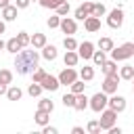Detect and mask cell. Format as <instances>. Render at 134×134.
<instances>
[{
    "label": "cell",
    "mask_w": 134,
    "mask_h": 134,
    "mask_svg": "<svg viewBox=\"0 0 134 134\" xmlns=\"http://www.w3.org/2000/svg\"><path fill=\"white\" fill-rule=\"evenodd\" d=\"M15 67H17V73H21V75L34 73V69L38 67V52L36 50H21L15 59Z\"/></svg>",
    "instance_id": "obj_1"
},
{
    "label": "cell",
    "mask_w": 134,
    "mask_h": 134,
    "mask_svg": "<svg viewBox=\"0 0 134 134\" xmlns=\"http://www.w3.org/2000/svg\"><path fill=\"white\" fill-rule=\"evenodd\" d=\"M130 57H134V42H126L119 48L111 50V59H115V61H126Z\"/></svg>",
    "instance_id": "obj_2"
},
{
    "label": "cell",
    "mask_w": 134,
    "mask_h": 134,
    "mask_svg": "<svg viewBox=\"0 0 134 134\" xmlns=\"http://www.w3.org/2000/svg\"><path fill=\"white\" fill-rule=\"evenodd\" d=\"M107 103H109V98H107V92H96L92 98H90V109L92 111H96V113H100L105 107H107Z\"/></svg>",
    "instance_id": "obj_3"
},
{
    "label": "cell",
    "mask_w": 134,
    "mask_h": 134,
    "mask_svg": "<svg viewBox=\"0 0 134 134\" xmlns=\"http://www.w3.org/2000/svg\"><path fill=\"white\" fill-rule=\"evenodd\" d=\"M119 80H121V77H119L117 73H109V75H105V82H103V92H107V94L117 92Z\"/></svg>",
    "instance_id": "obj_4"
},
{
    "label": "cell",
    "mask_w": 134,
    "mask_h": 134,
    "mask_svg": "<svg viewBox=\"0 0 134 134\" xmlns=\"http://www.w3.org/2000/svg\"><path fill=\"white\" fill-rule=\"evenodd\" d=\"M115 119H117V111L113 109H103L100 111V130H109L111 126H115Z\"/></svg>",
    "instance_id": "obj_5"
},
{
    "label": "cell",
    "mask_w": 134,
    "mask_h": 134,
    "mask_svg": "<svg viewBox=\"0 0 134 134\" xmlns=\"http://www.w3.org/2000/svg\"><path fill=\"white\" fill-rule=\"evenodd\" d=\"M107 25L113 27V29H119L124 25V10L121 8H113L109 13V17H107Z\"/></svg>",
    "instance_id": "obj_6"
},
{
    "label": "cell",
    "mask_w": 134,
    "mask_h": 134,
    "mask_svg": "<svg viewBox=\"0 0 134 134\" xmlns=\"http://www.w3.org/2000/svg\"><path fill=\"white\" fill-rule=\"evenodd\" d=\"M75 80H77V71H75L73 67H67V69H63V71L59 73V82H61L63 86H71Z\"/></svg>",
    "instance_id": "obj_7"
},
{
    "label": "cell",
    "mask_w": 134,
    "mask_h": 134,
    "mask_svg": "<svg viewBox=\"0 0 134 134\" xmlns=\"http://www.w3.org/2000/svg\"><path fill=\"white\" fill-rule=\"evenodd\" d=\"M92 8H94V4H92V2H84L82 6H77V8H75V19L86 21V19L92 15Z\"/></svg>",
    "instance_id": "obj_8"
},
{
    "label": "cell",
    "mask_w": 134,
    "mask_h": 134,
    "mask_svg": "<svg viewBox=\"0 0 134 134\" xmlns=\"http://www.w3.org/2000/svg\"><path fill=\"white\" fill-rule=\"evenodd\" d=\"M77 54H80V59H92V54H94V44H92V42H82V44L77 46Z\"/></svg>",
    "instance_id": "obj_9"
},
{
    "label": "cell",
    "mask_w": 134,
    "mask_h": 134,
    "mask_svg": "<svg viewBox=\"0 0 134 134\" xmlns=\"http://www.w3.org/2000/svg\"><path fill=\"white\" fill-rule=\"evenodd\" d=\"M59 27H61V31H63V34L71 36V34H75V29H77V23H75L73 19H67V17H63Z\"/></svg>",
    "instance_id": "obj_10"
},
{
    "label": "cell",
    "mask_w": 134,
    "mask_h": 134,
    "mask_svg": "<svg viewBox=\"0 0 134 134\" xmlns=\"http://www.w3.org/2000/svg\"><path fill=\"white\" fill-rule=\"evenodd\" d=\"M40 84H42V88H44V90H50V92H54V90L61 86L59 77H52V75H48V73L44 75V80H42Z\"/></svg>",
    "instance_id": "obj_11"
},
{
    "label": "cell",
    "mask_w": 134,
    "mask_h": 134,
    "mask_svg": "<svg viewBox=\"0 0 134 134\" xmlns=\"http://www.w3.org/2000/svg\"><path fill=\"white\" fill-rule=\"evenodd\" d=\"M107 105H109V109H113V111L121 113V111L126 109V98L115 94V96H111V98H109V103H107Z\"/></svg>",
    "instance_id": "obj_12"
},
{
    "label": "cell",
    "mask_w": 134,
    "mask_h": 134,
    "mask_svg": "<svg viewBox=\"0 0 134 134\" xmlns=\"http://www.w3.org/2000/svg\"><path fill=\"white\" fill-rule=\"evenodd\" d=\"M84 27H86V31H98V29H100V17L90 15V17L84 21Z\"/></svg>",
    "instance_id": "obj_13"
},
{
    "label": "cell",
    "mask_w": 134,
    "mask_h": 134,
    "mask_svg": "<svg viewBox=\"0 0 134 134\" xmlns=\"http://www.w3.org/2000/svg\"><path fill=\"white\" fill-rule=\"evenodd\" d=\"M88 105H90V98H86V94H84V92L75 94V105H73V109H75V111H84Z\"/></svg>",
    "instance_id": "obj_14"
},
{
    "label": "cell",
    "mask_w": 134,
    "mask_h": 134,
    "mask_svg": "<svg viewBox=\"0 0 134 134\" xmlns=\"http://www.w3.org/2000/svg\"><path fill=\"white\" fill-rule=\"evenodd\" d=\"M2 19H4V21H15V19H17V6L6 4V6L2 8Z\"/></svg>",
    "instance_id": "obj_15"
},
{
    "label": "cell",
    "mask_w": 134,
    "mask_h": 134,
    "mask_svg": "<svg viewBox=\"0 0 134 134\" xmlns=\"http://www.w3.org/2000/svg\"><path fill=\"white\" fill-rule=\"evenodd\" d=\"M63 61H65V65H67V67H75V65H77V61H80V54H77L75 50H67V52H65V57H63Z\"/></svg>",
    "instance_id": "obj_16"
},
{
    "label": "cell",
    "mask_w": 134,
    "mask_h": 134,
    "mask_svg": "<svg viewBox=\"0 0 134 134\" xmlns=\"http://www.w3.org/2000/svg\"><path fill=\"white\" fill-rule=\"evenodd\" d=\"M31 46H34V48H44V46H46V36L40 34V31H36V34L31 36Z\"/></svg>",
    "instance_id": "obj_17"
},
{
    "label": "cell",
    "mask_w": 134,
    "mask_h": 134,
    "mask_svg": "<svg viewBox=\"0 0 134 134\" xmlns=\"http://www.w3.org/2000/svg\"><path fill=\"white\" fill-rule=\"evenodd\" d=\"M100 69H103V73H105V75H109V73H117V61H115V59L105 61V63L100 65Z\"/></svg>",
    "instance_id": "obj_18"
},
{
    "label": "cell",
    "mask_w": 134,
    "mask_h": 134,
    "mask_svg": "<svg viewBox=\"0 0 134 134\" xmlns=\"http://www.w3.org/2000/svg\"><path fill=\"white\" fill-rule=\"evenodd\" d=\"M6 50H8V52H13V54H17V52H21V50H23V46H21V42H19L17 38H10V40L6 42Z\"/></svg>",
    "instance_id": "obj_19"
},
{
    "label": "cell",
    "mask_w": 134,
    "mask_h": 134,
    "mask_svg": "<svg viewBox=\"0 0 134 134\" xmlns=\"http://www.w3.org/2000/svg\"><path fill=\"white\" fill-rule=\"evenodd\" d=\"M42 57H44L46 61H54V59H57V48H54L52 44H50V46L46 44V46L42 48Z\"/></svg>",
    "instance_id": "obj_20"
},
{
    "label": "cell",
    "mask_w": 134,
    "mask_h": 134,
    "mask_svg": "<svg viewBox=\"0 0 134 134\" xmlns=\"http://www.w3.org/2000/svg\"><path fill=\"white\" fill-rule=\"evenodd\" d=\"M21 94H23V92H21V88H19V86H10V88L6 90L8 100H19V98H21Z\"/></svg>",
    "instance_id": "obj_21"
},
{
    "label": "cell",
    "mask_w": 134,
    "mask_h": 134,
    "mask_svg": "<svg viewBox=\"0 0 134 134\" xmlns=\"http://www.w3.org/2000/svg\"><path fill=\"white\" fill-rule=\"evenodd\" d=\"M38 109H40V111H46V113H52V109H54V103H52L50 98H42V100L38 103Z\"/></svg>",
    "instance_id": "obj_22"
},
{
    "label": "cell",
    "mask_w": 134,
    "mask_h": 134,
    "mask_svg": "<svg viewBox=\"0 0 134 134\" xmlns=\"http://www.w3.org/2000/svg\"><path fill=\"white\" fill-rule=\"evenodd\" d=\"M119 77H121V80H132V77H134V67H132V65H124L121 71H119Z\"/></svg>",
    "instance_id": "obj_23"
},
{
    "label": "cell",
    "mask_w": 134,
    "mask_h": 134,
    "mask_svg": "<svg viewBox=\"0 0 134 134\" xmlns=\"http://www.w3.org/2000/svg\"><path fill=\"white\" fill-rule=\"evenodd\" d=\"M48 115H50V113H46V111H40V109H38V111H36V124H38V126H46V124H48V119H50Z\"/></svg>",
    "instance_id": "obj_24"
},
{
    "label": "cell",
    "mask_w": 134,
    "mask_h": 134,
    "mask_svg": "<svg viewBox=\"0 0 134 134\" xmlns=\"http://www.w3.org/2000/svg\"><path fill=\"white\" fill-rule=\"evenodd\" d=\"M80 77H82L84 82H90V80L94 77V69H92V67H88V65H86V67H82V71H80Z\"/></svg>",
    "instance_id": "obj_25"
},
{
    "label": "cell",
    "mask_w": 134,
    "mask_h": 134,
    "mask_svg": "<svg viewBox=\"0 0 134 134\" xmlns=\"http://www.w3.org/2000/svg\"><path fill=\"white\" fill-rule=\"evenodd\" d=\"M98 48L105 50V52H107V50H113V40H111V38H100V40H98Z\"/></svg>",
    "instance_id": "obj_26"
},
{
    "label": "cell",
    "mask_w": 134,
    "mask_h": 134,
    "mask_svg": "<svg viewBox=\"0 0 134 134\" xmlns=\"http://www.w3.org/2000/svg\"><path fill=\"white\" fill-rule=\"evenodd\" d=\"M42 90H44V88H42V84H40V82H31V84H29V88H27L29 96H38Z\"/></svg>",
    "instance_id": "obj_27"
},
{
    "label": "cell",
    "mask_w": 134,
    "mask_h": 134,
    "mask_svg": "<svg viewBox=\"0 0 134 134\" xmlns=\"http://www.w3.org/2000/svg\"><path fill=\"white\" fill-rule=\"evenodd\" d=\"M92 61H94L96 65H103V63L107 61V54H105V50H94V54H92Z\"/></svg>",
    "instance_id": "obj_28"
},
{
    "label": "cell",
    "mask_w": 134,
    "mask_h": 134,
    "mask_svg": "<svg viewBox=\"0 0 134 134\" xmlns=\"http://www.w3.org/2000/svg\"><path fill=\"white\" fill-rule=\"evenodd\" d=\"M17 40L21 42V46H23V48H25L27 44H31V36H27L25 31H19V34H17Z\"/></svg>",
    "instance_id": "obj_29"
},
{
    "label": "cell",
    "mask_w": 134,
    "mask_h": 134,
    "mask_svg": "<svg viewBox=\"0 0 134 134\" xmlns=\"http://www.w3.org/2000/svg\"><path fill=\"white\" fill-rule=\"evenodd\" d=\"M63 46H65V48H67V50H75V48H77V46H80V44H77V42H75V40H73V38H71V36H67V38H65V40H63Z\"/></svg>",
    "instance_id": "obj_30"
},
{
    "label": "cell",
    "mask_w": 134,
    "mask_h": 134,
    "mask_svg": "<svg viewBox=\"0 0 134 134\" xmlns=\"http://www.w3.org/2000/svg\"><path fill=\"white\" fill-rule=\"evenodd\" d=\"M46 25H48L50 29H54V27H59V25H61V15H54V17H48V21H46Z\"/></svg>",
    "instance_id": "obj_31"
},
{
    "label": "cell",
    "mask_w": 134,
    "mask_h": 134,
    "mask_svg": "<svg viewBox=\"0 0 134 134\" xmlns=\"http://www.w3.org/2000/svg\"><path fill=\"white\" fill-rule=\"evenodd\" d=\"M84 86H86V84H84V80H82V82H80V80H75V82L71 84V92H73V94H80V92H84Z\"/></svg>",
    "instance_id": "obj_32"
},
{
    "label": "cell",
    "mask_w": 134,
    "mask_h": 134,
    "mask_svg": "<svg viewBox=\"0 0 134 134\" xmlns=\"http://www.w3.org/2000/svg\"><path fill=\"white\" fill-rule=\"evenodd\" d=\"M61 100H63L65 107H73V105H75V94H73V92H71V94H65Z\"/></svg>",
    "instance_id": "obj_33"
},
{
    "label": "cell",
    "mask_w": 134,
    "mask_h": 134,
    "mask_svg": "<svg viewBox=\"0 0 134 134\" xmlns=\"http://www.w3.org/2000/svg\"><path fill=\"white\" fill-rule=\"evenodd\" d=\"M90 134H98L100 132V121H88V128H86Z\"/></svg>",
    "instance_id": "obj_34"
},
{
    "label": "cell",
    "mask_w": 134,
    "mask_h": 134,
    "mask_svg": "<svg viewBox=\"0 0 134 134\" xmlns=\"http://www.w3.org/2000/svg\"><path fill=\"white\" fill-rule=\"evenodd\" d=\"M0 80H2L4 84H10V82H13V73H10L8 69H0Z\"/></svg>",
    "instance_id": "obj_35"
},
{
    "label": "cell",
    "mask_w": 134,
    "mask_h": 134,
    "mask_svg": "<svg viewBox=\"0 0 134 134\" xmlns=\"http://www.w3.org/2000/svg\"><path fill=\"white\" fill-rule=\"evenodd\" d=\"M54 10H57V15H61V17H65V15L69 13V4H67V2H63V4H59V6L54 8Z\"/></svg>",
    "instance_id": "obj_36"
},
{
    "label": "cell",
    "mask_w": 134,
    "mask_h": 134,
    "mask_svg": "<svg viewBox=\"0 0 134 134\" xmlns=\"http://www.w3.org/2000/svg\"><path fill=\"white\" fill-rule=\"evenodd\" d=\"M92 15H94V17H103V15H105V4H100V2H98V4H94Z\"/></svg>",
    "instance_id": "obj_37"
},
{
    "label": "cell",
    "mask_w": 134,
    "mask_h": 134,
    "mask_svg": "<svg viewBox=\"0 0 134 134\" xmlns=\"http://www.w3.org/2000/svg\"><path fill=\"white\" fill-rule=\"evenodd\" d=\"M44 75H46V71H44V69H38V67L34 69V82H42V80H44Z\"/></svg>",
    "instance_id": "obj_38"
},
{
    "label": "cell",
    "mask_w": 134,
    "mask_h": 134,
    "mask_svg": "<svg viewBox=\"0 0 134 134\" xmlns=\"http://www.w3.org/2000/svg\"><path fill=\"white\" fill-rule=\"evenodd\" d=\"M40 6H44V8H57L54 0H40Z\"/></svg>",
    "instance_id": "obj_39"
},
{
    "label": "cell",
    "mask_w": 134,
    "mask_h": 134,
    "mask_svg": "<svg viewBox=\"0 0 134 134\" xmlns=\"http://www.w3.org/2000/svg\"><path fill=\"white\" fill-rule=\"evenodd\" d=\"M44 134H57V128H52V126H44Z\"/></svg>",
    "instance_id": "obj_40"
},
{
    "label": "cell",
    "mask_w": 134,
    "mask_h": 134,
    "mask_svg": "<svg viewBox=\"0 0 134 134\" xmlns=\"http://www.w3.org/2000/svg\"><path fill=\"white\" fill-rule=\"evenodd\" d=\"M29 6V0H17V8H27Z\"/></svg>",
    "instance_id": "obj_41"
},
{
    "label": "cell",
    "mask_w": 134,
    "mask_h": 134,
    "mask_svg": "<svg viewBox=\"0 0 134 134\" xmlns=\"http://www.w3.org/2000/svg\"><path fill=\"white\" fill-rule=\"evenodd\" d=\"M6 90H8V84H4V82L0 80V94H6Z\"/></svg>",
    "instance_id": "obj_42"
},
{
    "label": "cell",
    "mask_w": 134,
    "mask_h": 134,
    "mask_svg": "<svg viewBox=\"0 0 134 134\" xmlns=\"http://www.w3.org/2000/svg\"><path fill=\"white\" fill-rule=\"evenodd\" d=\"M109 132H111V134H121V128H115V126H111V128H109Z\"/></svg>",
    "instance_id": "obj_43"
},
{
    "label": "cell",
    "mask_w": 134,
    "mask_h": 134,
    "mask_svg": "<svg viewBox=\"0 0 134 134\" xmlns=\"http://www.w3.org/2000/svg\"><path fill=\"white\" fill-rule=\"evenodd\" d=\"M71 132H73V134H84V128H80V126H75V128H73Z\"/></svg>",
    "instance_id": "obj_44"
},
{
    "label": "cell",
    "mask_w": 134,
    "mask_h": 134,
    "mask_svg": "<svg viewBox=\"0 0 134 134\" xmlns=\"http://www.w3.org/2000/svg\"><path fill=\"white\" fill-rule=\"evenodd\" d=\"M4 31H6V23H4V21H0V36H2Z\"/></svg>",
    "instance_id": "obj_45"
},
{
    "label": "cell",
    "mask_w": 134,
    "mask_h": 134,
    "mask_svg": "<svg viewBox=\"0 0 134 134\" xmlns=\"http://www.w3.org/2000/svg\"><path fill=\"white\" fill-rule=\"evenodd\" d=\"M6 4H8V0H0V8H4Z\"/></svg>",
    "instance_id": "obj_46"
},
{
    "label": "cell",
    "mask_w": 134,
    "mask_h": 134,
    "mask_svg": "<svg viewBox=\"0 0 134 134\" xmlns=\"http://www.w3.org/2000/svg\"><path fill=\"white\" fill-rule=\"evenodd\" d=\"M6 48V42H2V38H0V50H4Z\"/></svg>",
    "instance_id": "obj_47"
},
{
    "label": "cell",
    "mask_w": 134,
    "mask_h": 134,
    "mask_svg": "<svg viewBox=\"0 0 134 134\" xmlns=\"http://www.w3.org/2000/svg\"><path fill=\"white\" fill-rule=\"evenodd\" d=\"M63 2H67V0H54V4L59 6V4H63Z\"/></svg>",
    "instance_id": "obj_48"
},
{
    "label": "cell",
    "mask_w": 134,
    "mask_h": 134,
    "mask_svg": "<svg viewBox=\"0 0 134 134\" xmlns=\"http://www.w3.org/2000/svg\"><path fill=\"white\" fill-rule=\"evenodd\" d=\"M132 84H134V77H132Z\"/></svg>",
    "instance_id": "obj_49"
}]
</instances>
